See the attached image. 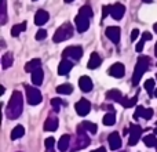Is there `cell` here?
<instances>
[{
  "instance_id": "1",
  "label": "cell",
  "mask_w": 157,
  "mask_h": 152,
  "mask_svg": "<svg viewBox=\"0 0 157 152\" xmlns=\"http://www.w3.org/2000/svg\"><path fill=\"white\" fill-rule=\"evenodd\" d=\"M22 109H24V97H22L21 91L15 90L11 94V98L8 101L7 109H6V116L11 120L18 119L22 115Z\"/></svg>"
},
{
  "instance_id": "2",
  "label": "cell",
  "mask_w": 157,
  "mask_h": 152,
  "mask_svg": "<svg viewBox=\"0 0 157 152\" xmlns=\"http://www.w3.org/2000/svg\"><path fill=\"white\" fill-rule=\"evenodd\" d=\"M88 131H86L84 130V127H83V125H78L77 126V129H76V136H75V141H73V144H72V147H71V151L72 152H76V151H81V150H84L86 147H88L90 145V142H91V140H90V137H88Z\"/></svg>"
},
{
  "instance_id": "3",
  "label": "cell",
  "mask_w": 157,
  "mask_h": 152,
  "mask_svg": "<svg viewBox=\"0 0 157 152\" xmlns=\"http://www.w3.org/2000/svg\"><path fill=\"white\" fill-rule=\"evenodd\" d=\"M150 65V58L146 57V55H142V57H138V61H136L135 69H134V75H132V86H138L141 78L144 76L145 72L149 69Z\"/></svg>"
},
{
  "instance_id": "4",
  "label": "cell",
  "mask_w": 157,
  "mask_h": 152,
  "mask_svg": "<svg viewBox=\"0 0 157 152\" xmlns=\"http://www.w3.org/2000/svg\"><path fill=\"white\" fill-rule=\"evenodd\" d=\"M72 36H73V26H72V24H69V22H65V24H62L55 30L52 40H54L55 43H61V42H65V40H68V39H71Z\"/></svg>"
},
{
  "instance_id": "5",
  "label": "cell",
  "mask_w": 157,
  "mask_h": 152,
  "mask_svg": "<svg viewBox=\"0 0 157 152\" xmlns=\"http://www.w3.org/2000/svg\"><path fill=\"white\" fill-rule=\"evenodd\" d=\"M25 90H26V97H28V102L30 105H39L43 100L41 97V93L40 90H37L36 87L32 86H25Z\"/></svg>"
},
{
  "instance_id": "6",
  "label": "cell",
  "mask_w": 157,
  "mask_h": 152,
  "mask_svg": "<svg viewBox=\"0 0 157 152\" xmlns=\"http://www.w3.org/2000/svg\"><path fill=\"white\" fill-rule=\"evenodd\" d=\"M62 57L68 58V60H73V61H78L83 57V49L80 46H71L66 47L62 51Z\"/></svg>"
},
{
  "instance_id": "7",
  "label": "cell",
  "mask_w": 157,
  "mask_h": 152,
  "mask_svg": "<svg viewBox=\"0 0 157 152\" xmlns=\"http://www.w3.org/2000/svg\"><path fill=\"white\" fill-rule=\"evenodd\" d=\"M75 25H76L77 32H80V33L86 32V30L88 29V26H90V18L88 17H86L84 14L78 13L77 15L75 17Z\"/></svg>"
},
{
  "instance_id": "8",
  "label": "cell",
  "mask_w": 157,
  "mask_h": 152,
  "mask_svg": "<svg viewBox=\"0 0 157 152\" xmlns=\"http://www.w3.org/2000/svg\"><path fill=\"white\" fill-rule=\"evenodd\" d=\"M142 134V129L139 125H131L130 127V140H128V145L134 147V145L138 144L139 138H141Z\"/></svg>"
},
{
  "instance_id": "9",
  "label": "cell",
  "mask_w": 157,
  "mask_h": 152,
  "mask_svg": "<svg viewBox=\"0 0 157 152\" xmlns=\"http://www.w3.org/2000/svg\"><path fill=\"white\" fill-rule=\"evenodd\" d=\"M75 109H76L77 115H80V116H86L87 114H88L90 111H91V104H90L88 100H86V98H81L80 101H77L76 105H75Z\"/></svg>"
},
{
  "instance_id": "10",
  "label": "cell",
  "mask_w": 157,
  "mask_h": 152,
  "mask_svg": "<svg viewBox=\"0 0 157 152\" xmlns=\"http://www.w3.org/2000/svg\"><path fill=\"white\" fill-rule=\"evenodd\" d=\"M108 142H109V147H110L112 151H117L121 148V138H120V134L117 133V131H113V133L109 134Z\"/></svg>"
},
{
  "instance_id": "11",
  "label": "cell",
  "mask_w": 157,
  "mask_h": 152,
  "mask_svg": "<svg viewBox=\"0 0 157 152\" xmlns=\"http://www.w3.org/2000/svg\"><path fill=\"white\" fill-rule=\"evenodd\" d=\"M108 74L110 76H113V78H123L125 75V68L121 62H116L109 68Z\"/></svg>"
},
{
  "instance_id": "12",
  "label": "cell",
  "mask_w": 157,
  "mask_h": 152,
  "mask_svg": "<svg viewBox=\"0 0 157 152\" xmlns=\"http://www.w3.org/2000/svg\"><path fill=\"white\" fill-rule=\"evenodd\" d=\"M106 36L112 43L117 44L120 42V28L119 26H109L106 28Z\"/></svg>"
},
{
  "instance_id": "13",
  "label": "cell",
  "mask_w": 157,
  "mask_h": 152,
  "mask_svg": "<svg viewBox=\"0 0 157 152\" xmlns=\"http://www.w3.org/2000/svg\"><path fill=\"white\" fill-rule=\"evenodd\" d=\"M58 123H59L58 118L55 116V115H50V116L46 119V122H44L43 129L46 131H55L58 129Z\"/></svg>"
},
{
  "instance_id": "14",
  "label": "cell",
  "mask_w": 157,
  "mask_h": 152,
  "mask_svg": "<svg viewBox=\"0 0 157 152\" xmlns=\"http://www.w3.org/2000/svg\"><path fill=\"white\" fill-rule=\"evenodd\" d=\"M72 68H73V62L71 60H68V58H63L59 62V65H58V74L61 76H65L72 71Z\"/></svg>"
},
{
  "instance_id": "15",
  "label": "cell",
  "mask_w": 157,
  "mask_h": 152,
  "mask_svg": "<svg viewBox=\"0 0 157 152\" xmlns=\"http://www.w3.org/2000/svg\"><path fill=\"white\" fill-rule=\"evenodd\" d=\"M78 87H80L81 91L90 93L92 90V87H94V83H92L91 78H88V76H81V78L78 79Z\"/></svg>"
},
{
  "instance_id": "16",
  "label": "cell",
  "mask_w": 157,
  "mask_h": 152,
  "mask_svg": "<svg viewBox=\"0 0 157 152\" xmlns=\"http://www.w3.org/2000/svg\"><path fill=\"white\" fill-rule=\"evenodd\" d=\"M124 14H125V7L121 4V3H116V4L112 6V13H110V15L113 17L116 21L121 19L123 17H124Z\"/></svg>"
},
{
  "instance_id": "17",
  "label": "cell",
  "mask_w": 157,
  "mask_h": 152,
  "mask_svg": "<svg viewBox=\"0 0 157 152\" xmlns=\"http://www.w3.org/2000/svg\"><path fill=\"white\" fill-rule=\"evenodd\" d=\"M48 19H50V14L47 13L46 10H39L37 13L35 14V24L39 25V26L44 25Z\"/></svg>"
},
{
  "instance_id": "18",
  "label": "cell",
  "mask_w": 157,
  "mask_h": 152,
  "mask_svg": "<svg viewBox=\"0 0 157 152\" xmlns=\"http://www.w3.org/2000/svg\"><path fill=\"white\" fill-rule=\"evenodd\" d=\"M58 150L61 152L71 150V136L69 134H65V136H62L59 138V141H58Z\"/></svg>"
},
{
  "instance_id": "19",
  "label": "cell",
  "mask_w": 157,
  "mask_h": 152,
  "mask_svg": "<svg viewBox=\"0 0 157 152\" xmlns=\"http://www.w3.org/2000/svg\"><path fill=\"white\" fill-rule=\"evenodd\" d=\"M101 62H102V58L99 57V54L98 53H91L87 66H88V69H95L101 65Z\"/></svg>"
},
{
  "instance_id": "20",
  "label": "cell",
  "mask_w": 157,
  "mask_h": 152,
  "mask_svg": "<svg viewBox=\"0 0 157 152\" xmlns=\"http://www.w3.org/2000/svg\"><path fill=\"white\" fill-rule=\"evenodd\" d=\"M43 78H44V74H43L41 66L32 72V83L35 84V86H40V84L43 83Z\"/></svg>"
},
{
  "instance_id": "21",
  "label": "cell",
  "mask_w": 157,
  "mask_h": 152,
  "mask_svg": "<svg viewBox=\"0 0 157 152\" xmlns=\"http://www.w3.org/2000/svg\"><path fill=\"white\" fill-rule=\"evenodd\" d=\"M121 98H123L121 93H120V90H117V89H112V90H109V91L106 93V100L120 102V101H121Z\"/></svg>"
},
{
  "instance_id": "22",
  "label": "cell",
  "mask_w": 157,
  "mask_h": 152,
  "mask_svg": "<svg viewBox=\"0 0 157 152\" xmlns=\"http://www.w3.org/2000/svg\"><path fill=\"white\" fill-rule=\"evenodd\" d=\"M41 66V61L39 60V58H33V60H30L29 62H26V65H25V71L29 72V74H32L33 71H36L37 68H40Z\"/></svg>"
},
{
  "instance_id": "23",
  "label": "cell",
  "mask_w": 157,
  "mask_h": 152,
  "mask_svg": "<svg viewBox=\"0 0 157 152\" xmlns=\"http://www.w3.org/2000/svg\"><path fill=\"white\" fill-rule=\"evenodd\" d=\"M7 22V2L0 0V24L4 25Z\"/></svg>"
},
{
  "instance_id": "24",
  "label": "cell",
  "mask_w": 157,
  "mask_h": 152,
  "mask_svg": "<svg viewBox=\"0 0 157 152\" xmlns=\"http://www.w3.org/2000/svg\"><path fill=\"white\" fill-rule=\"evenodd\" d=\"M24 134H25L24 126L18 125V126H15V127L13 129V131H11L10 137H11V140H18V138H21V137H24Z\"/></svg>"
},
{
  "instance_id": "25",
  "label": "cell",
  "mask_w": 157,
  "mask_h": 152,
  "mask_svg": "<svg viewBox=\"0 0 157 152\" xmlns=\"http://www.w3.org/2000/svg\"><path fill=\"white\" fill-rule=\"evenodd\" d=\"M13 62H14V57H13V54H11V53H6V54L2 57V66H3V69H8L11 65H13Z\"/></svg>"
},
{
  "instance_id": "26",
  "label": "cell",
  "mask_w": 157,
  "mask_h": 152,
  "mask_svg": "<svg viewBox=\"0 0 157 152\" xmlns=\"http://www.w3.org/2000/svg\"><path fill=\"white\" fill-rule=\"evenodd\" d=\"M144 142L146 144V147L149 148H157V138H156V134H147V136L144 137Z\"/></svg>"
},
{
  "instance_id": "27",
  "label": "cell",
  "mask_w": 157,
  "mask_h": 152,
  "mask_svg": "<svg viewBox=\"0 0 157 152\" xmlns=\"http://www.w3.org/2000/svg\"><path fill=\"white\" fill-rule=\"evenodd\" d=\"M57 93L58 94H72L73 93V86L69 83H65V84H59L57 87Z\"/></svg>"
},
{
  "instance_id": "28",
  "label": "cell",
  "mask_w": 157,
  "mask_h": 152,
  "mask_svg": "<svg viewBox=\"0 0 157 152\" xmlns=\"http://www.w3.org/2000/svg\"><path fill=\"white\" fill-rule=\"evenodd\" d=\"M25 29H26V22H22V24H15L13 28H11V36L17 38V36H18L21 32H24Z\"/></svg>"
},
{
  "instance_id": "29",
  "label": "cell",
  "mask_w": 157,
  "mask_h": 152,
  "mask_svg": "<svg viewBox=\"0 0 157 152\" xmlns=\"http://www.w3.org/2000/svg\"><path fill=\"white\" fill-rule=\"evenodd\" d=\"M136 101H138V98H136V95L135 97H132V98H127V97H123L121 98V101H120V104H121L124 108H131V106H134L136 104Z\"/></svg>"
},
{
  "instance_id": "30",
  "label": "cell",
  "mask_w": 157,
  "mask_h": 152,
  "mask_svg": "<svg viewBox=\"0 0 157 152\" xmlns=\"http://www.w3.org/2000/svg\"><path fill=\"white\" fill-rule=\"evenodd\" d=\"M116 123V115L114 112H109L103 116V125L105 126H113Z\"/></svg>"
},
{
  "instance_id": "31",
  "label": "cell",
  "mask_w": 157,
  "mask_h": 152,
  "mask_svg": "<svg viewBox=\"0 0 157 152\" xmlns=\"http://www.w3.org/2000/svg\"><path fill=\"white\" fill-rule=\"evenodd\" d=\"M145 89H146L149 97H153L155 95V93H153V90H155V79H147L145 82Z\"/></svg>"
},
{
  "instance_id": "32",
  "label": "cell",
  "mask_w": 157,
  "mask_h": 152,
  "mask_svg": "<svg viewBox=\"0 0 157 152\" xmlns=\"http://www.w3.org/2000/svg\"><path fill=\"white\" fill-rule=\"evenodd\" d=\"M81 125H83V127H84V130L86 131H88V133H91V134H95L97 133V125L95 123H92V122H81Z\"/></svg>"
},
{
  "instance_id": "33",
  "label": "cell",
  "mask_w": 157,
  "mask_h": 152,
  "mask_svg": "<svg viewBox=\"0 0 157 152\" xmlns=\"http://www.w3.org/2000/svg\"><path fill=\"white\" fill-rule=\"evenodd\" d=\"M44 145H46V152H54V148H55V140H54V137H48V138H46V141H44Z\"/></svg>"
},
{
  "instance_id": "34",
  "label": "cell",
  "mask_w": 157,
  "mask_h": 152,
  "mask_svg": "<svg viewBox=\"0 0 157 152\" xmlns=\"http://www.w3.org/2000/svg\"><path fill=\"white\" fill-rule=\"evenodd\" d=\"M61 105H66V104L63 102L62 100H59V98H52V100H51V106L54 108L55 112L59 111V106H61Z\"/></svg>"
},
{
  "instance_id": "35",
  "label": "cell",
  "mask_w": 157,
  "mask_h": 152,
  "mask_svg": "<svg viewBox=\"0 0 157 152\" xmlns=\"http://www.w3.org/2000/svg\"><path fill=\"white\" fill-rule=\"evenodd\" d=\"M78 13H81V14H84L86 17H88V18H91L94 14H92V8L90 7L88 4H86V6H83V7L78 10Z\"/></svg>"
},
{
  "instance_id": "36",
  "label": "cell",
  "mask_w": 157,
  "mask_h": 152,
  "mask_svg": "<svg viewBox=\"0 0 157 152\" xmlns=\"http://www.w3.org/2000/svg\"><path fill=\"white\" fill-rule=\"evenodd\" d=\"M47 38V32L46 29H39L37 33H36V40H43V39Z\"/></svg>"
},
{
  "instance_id": "37",
  "label": "cell",
  "mask_w": 157,
  "mask_h": 152,
  "mask_svg": "<svg viewBox=\"0 0 157 152\" xmlns=\"http://www.w3.org/2000/svg\"><path fill=\"white\" fill-rule=\"evenodd\" d=\"M144 114H145V108L144 106H138L135 111V114H134V119H138V118H144Z\"/></svg>"
},
{
  "instance_id": "38",
  "label": "cell",
  "mask_w": 157,
  "mask_h": 152,
  "mask_svg": "<svg viewBox=\"0 0 157 152\" xmlns=\"http://www.w3.org/2000/svg\"><path fill=\"white\" fill-rule=\"evenodd\" d=\"M152 116H153V109H150V108L145 109V114H144V119L149 120V119H152Z\"/></svg>"
},
{
  "instance_id": "39",
  "label": "cell",
  "mask_w": 157,
  "mask_h": 152,
  "mask_svg": "<svg viewBox=\"0 0 157 152\" xmlns=\"http://www.w3.org/2000/svg\"><path fill=\"white\" fill-rule=\"evenodd\" d=\"M110 13H112V6H105V7H103L102 17H103V18H105V17H108Z\"/></svg>"
},
{
  "instance_id": "40",
  "label": "cell",
  "mask_w": 157,
  "mask_h": 152,
  "mask_svg": "<svg viewBox=\"0 0 157 152\" xmlns=\"http://www.w3.org/2000/svg\"><path fill=\"white\" fill-rule=\"evenodd\" d=\"M145 42L146 40H144V39H142L141 42H139L138 44H136V47H135V50H136V53H141L142 50H144V46H145Z\"/></svg>"
},
{
  "instance_id": "41",
  "label": "cell",
  "mask_w": 157,
  "mask_h": 152,
  "mask_svg": "<svg viewBox=\"0 0 157 152\" xmlns=\"http://www.w3.org/2000/svg\"><path fill=\"white\" fill-rule=\"evenodd\" d=\"M138 36H139V30L138 29H134L132 30V32H131V36H130V38H131V40H136V38H138Z\"/></svg>"
},
{
  "instance_id": "42",
  "label": "cell",
  "mask_w": 157,
  "mask_h": 152,
  "mask_svg": "<svg viewBox=\"0 0 157 152\" xmlns=\"http://www.w3.org/2000/svg\"><path fill=\"white\" fill-rule=\"evenodd\" d=\"M142 39H144V40H152V35H150L149 32H145L144 35H142Z\"/></svg>"
},
{
  "instance_id": "43",
  "label": "cell",
  "mask_w": 157,
  "mask_h": 152,
  "mask_svg": "<svg viewBox=\"0 0 157 152\" xmlns=\"http://www.w3.org/2000/svg\"><path fill=\"white\" fill-rule=\"evenodd\" d=\"M91 152H106V150L103 147H101V148H97V150H94V151H91Z\"/></svg>"
},
{
  "instance_id": "44",
  "label": "cell",
  "mask_w": 157,
  "mask_h": 152,
  "mask_svg": "<svg viewBox=\"0 0 157 152\" xmlns=\"http://www.w3.org/2000/svg\"><path fill=\"white\" fill-rule=\"evenodd\" d=\"M153 29H155V32L157 33V22H156V24H155V25H153Z\"/></svg>"
},
{
  "instance_id": "45",
  "label": "cell",
  "mask_w": 157,
  "mask_h": 152,
  "mask_svg": "<svg viewBox=\"0 0 157 152\" xmlns=\"http://www.w3.org/2000/svg\"><path fill=\"white\" fill-rule=\"evenodd\" d=\"M3 93H4V87L2 86V87H0V94H3Z\"/></svg>"
},
{
  "instance_id": "46",
  "label": "cell",
  "mask_w": 157,
  "mask_h": 152,
  "mask_svg": "<svg viewBox=\"0 0 157 152\" xmlns=\"http://www.w3.org/2000/svg\"><path fill=\"white\" fill-rule=\"evenodd\" d=\"M155 54H156V57H157V43H156V46H155Z\"/></svg>"
},
{
  "instance_id": "47",
  "label": "cell",
  "mask_w": 157,
  "mask_h": 152,
  "mask_svg": "<svg viewBox=\"0 0 157 152\" xmlns=\"http://www.w3.org/2000/svg\"><path fill=\"white\" fill-rule=\"evenodd\" d=\"M145 3H152V0H144Z\"/></svg>"
},
{
  "instance_id": "48",
  "label": "cell",
  "mask_w": 157,
  "mask_h": 152,
  "mask_svg": "<svg viewBox=\"0 0 157 152\" xmlns=\"http://www.w3.org/2000/svg\"><path fill=\"white\" fill-rule=\"evenodd\" d=\"M73 0H65V3H72Z\"/></svg>"
},
{
  "instance_id": "49",
  "label": "cell",
  "mask_w": 157,
  "mask_h": 152,
  "mask_svg": "<svg viewBox=\"0 0 157 152\" xmlns=\"http://www.w3.org/2000/svg\"><path fill=\"white\" fill-rule=\"evenodd\" d=\"M155 97H157V89L155 90Z\"/></svg>"
},
{
  "instance_id": "50",
  "label": "cell",
  "mask_w": 157,
  "mask_h": 152,
  "mask_svg": "<svg viewBox=\"0 0 157 152\" xmlns=\"http://www.w3.org/2000/svg\"><path fill=\"white\" fill-rule=\"evenodd\" d=\"M155 134H156V136H157V129H156V130H155Z\"/></svg>"
},
{
  "instance_id": "51",
  "label": "cell",
  "mask_w": 157,
  "mask_h": 152,
  "mask_svg": "<svg viewBox=\"0 0 157 152\" xmlns=\"http://www.w3.org/2000/svg\"><path fill=\"white\" fill-rule=\"evenodd\" d=\"M156 80H157V75H156Z\"/></svg>"
},
{
  "instance_id": "52",
  "label": "cell",
  "mask_w": 157,
  "mask_h": 152,
  "mask_svg": "<svg viewBox=\"0 0 157 152\" xmlns=\"http://www.w3.org/2000/svg\"><path fill=\"white\" fill-rule=\"evenodd\" d=\"M120 152H125V151H120Z\"/></svg>"
},
{
  "instance_id": "53",
  "label": "cell",
  "mask_w": 157,
  "mask_h": 152,
  "mask_svg": "<svg viewBox=\"0 0 157 152\" xmlns=\"http://www.w3.org/2000/svg\"><path fill=\"white\" fill-rule=\"evenodd\" d=\"M156 65H157V64H156Z\"/></svg>"
},
{
  "instance_id": "54",
  "label": "cell",
  "mask_w": 157,
  "mask_h": 152,
  "mask_svg": "<svg viewBox=\"0 0 157 152\" xmlns=\"http://www.w3.org/2000/svg\"><path fill=\"white\" fill-rule=\"evenodd\" d=\"M156 150H157V148H156Z\"/></svg>"
}]
</instances>
